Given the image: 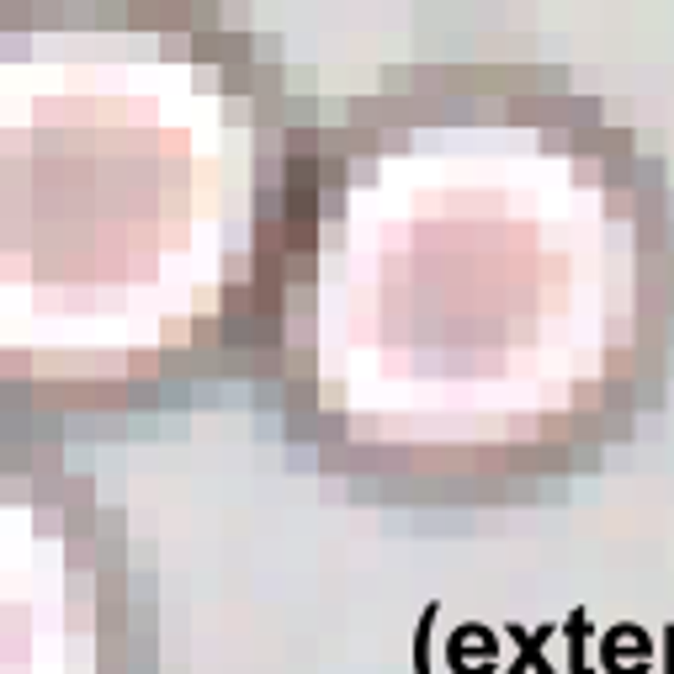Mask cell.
<instances>
[{"label":"cell","mask_w":674,"mask_h":674,"mask_svg":"<svg viewBox=\"0 0 674 674\" xmlns=\"http://www.w3.org/2000/svg\"><path fill=\"white\" fill-rule=\"evenodd\" d=\"M435 617H441V600H431L420 611V626H414V674H431V632H435Z\"/></svg>","instance_id":"obj_5"},{"label":"cell","mask_w":674,"mask_h":674,"mask_svg":"<svg viewBox=\"0 0 674 674\" xmlns=\"http://www.w3.org/2000/svg\"><path fill=\"white\" fill-rule=\"evenodd\" d=\"M600 670L605 674H647L653 670V643H647L643 626L617 621V626L600 638Z\"/></svg>","instance_id":"obj_2"},{"label":"cell","mask_w":674,"mask_h":674,"mask_svg":"<svg viewBox=\"0 0 674 674\" xmlns=\"http://www.w3.org/2000/svg\"><path fill=\"white\" fill-rule=\"evenodd\" d=\"M564 632V626H505V638L515 643V664H505V674H552L547 664V638Z\"/></svg>","instance_id":"obj_3"},{"label":"cell","mask_w":674,"mask_h":674,"mask_svg":"<svg viewBox=\"0 0 674 674\" xmlns=\"http://www.w3.org/2000/svg\"><path fill=\"white\" fill-rule=\"evenodd\" d=\"M590 611L585 605H573L564 617V638H568V674H594L590 670Z\"/></svg>","instance_id":"obj_4"},{"label":"cell","mask_w":674,"mask_h":674,"mask_svg":"<svg viewBox=\"0 0 674 674\" xmlns=\"http://www.w3.org/2000/svg\"><path fill=\"white\" fill-rule=\"evenodd\" d=\"M664 674H674V621L664 626Z\"/></svg>","instance_id":"obj_6"},{"label":"cell","mask_w":674,"mask_h":674,"mask_svg":"<svg viewBox=\"0 0 674 674\" xmlns=\"http://www.w3.org/2000/svg\"><path fill=\"white\" fill-rule=\"evenodd\" d=\"M446 664L452 674H499V638L484 621H462L446 638Z\"/></svg>","instance_id":"obj_1"}]
</instances>
